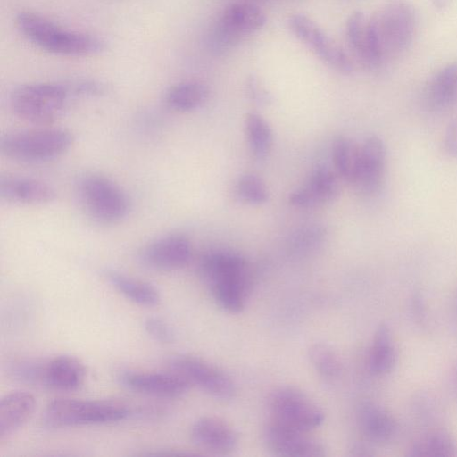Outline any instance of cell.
<instances>
[{"instance_id":"836d02e7","label":"cell","mask_w":457,"mask_h":457,"mask_svg":"<svg viewBox=\"0 0 457 457\" xmlns=\"http://www.w3.org/2000/svg\"><path fill=\"white\" fill-rule=\"evenodd\" d=\"M144 327L147 334L160 343L170 344L175 339L173 328L160 318L148 317L144 322Z\"/></svg>"},{"instance_id":"52a82bcc","label":"cell","mask_w":457,"mask_h":457,"mask_svg":"<svg viewBox=\"0 0 457 457\" xmlns=\"http://www.w3.org/2000/svg\"><path fill=\"white\" fill-rule=\"evenodd\" d=\"M199 268L212 294L240 295L251 290L248 263L238 253L229 250L211 251L202 257Z\"/></svg>"},{"instance_id":"2e32d148","label":"cell","mask_w":457,"mask_h":457,"mask_svg":"<svg viewBox=\"0 0 457 457\" xmlns=\"http://www.w3.org/2000/svg\"><path fill=\"white\" fill-rule=\"evenodd\" d=\"M119 380L130 390L160 397L182 395L191 386L172 370L169 372L124 370L120 373Z\"/></svg>"},{"instance_id":"4dcf8cb0","label":"cell","mask_w":457,"mask_h":457,"mask_svg":"<svg viewBox=\"0 0 457 457\" xmlns=\"http://www.w3.org/2000/svg\"><path fill=\"white\" fill-rule=\"evenodd\" d=\"M235 196L242 203L260 205L269 200V189L265 182L255 174L241 176L235 187Z\"/></svg>"},{"instance_id":"1f68e13d","label":"cell","mask_w":457,"mask_h":457,"mask_svg":"<svg viewBox=\"0 0 457 457\" xmlns=\"http://www.w3.org/2000/svg\"><path fill=\"white\" fill-rule=\"evenodd\" d=\"M326 235V229L319 224L303 226L289 238V250L296 254L310 253L323 244Z\"/></svg>"},{"instance_id":"603a6c76","label":"cell","mask_w":457,"mask_h":457,"mask_svg":"<svg viewBox=\"0 0 457 457\" xmlns=\"http://www.w3.org/2000/svg\"><path fill=\"white\" fill-rule=\"evenodd\" d=\"M346 37L350 47L365 67L381 66L372 43L370 21L363 12L356 11L350 15L346 21Z\"/></svg>"},{"instance_id":"d6a6232c","label":"cell","mask_w":457,"mask_h":457,"mask_svg":"<svg viewBox=\"0 0 457 457\" xmlns=\"http://www.w3.org/2000/svg\"><path fill=\"white\" fill-rule=\"evenodd\" d=\"M43 361L39 360H18L8 368L12 378L21 382L41 385Z\"/></svg>"},{"instance_id":"7c38bea8","label":"cell","mask_w":457,"mask_h":457,"mask_svg":"<svg viewBox=\"0 0 457 457\" xmlns=\"http://www.w3.org/2000/svg\"><path fill=\"white\" fill-rule=\"evenodd\" d=\"M308 432L294 429L271 421L262 431V441L274 455L283 457H323L325 445Z\"/></svg>"},{"instance_id":"44dd1931","label":"cell","mask_w":457,"mask_h":457,"mask_svg":"<svg viewBox=\"0 0 457 457\" xmlns=\"http://www.w3.org/2000/svg\"><path fill=\"white\" fill-rule=\"evenodd\" d=\"M356 417L361 432L370 442L387 443L396 434V421L377 403L362 402L357 408Z\"/></svg>"},{"instance_id":"30bf717a","label":"cell","mask_w":457,"mask_h":457,"mask_svg":"<svg viewBox=\"0 0 457 457\" xmlns=\"http://www.w3.org/2000/svg\"><path fill=\"white\" fill-rule=\"evenodd\" d=\"M169 367L190 386H195L215 398L228 400L236 394V385L231 378L205 360L178 355L170 360Z\"/></svg>"},{"instance_id":"ffe728a7","label":"cell","mask_w":457,"mask_h":457,"mask_svg":"<svg viewBox=\"0 0 457 457\" xmlns=\"http://www.w3.org/2000/svg\"><path fill=\"white\" fill-rule=\"evenodd\" d=\"M36 407L32 394L15 390L5 395L0 402V442L4 441L31 417Z\"/></svg>"},{"instance_id":"4316f807","label":"cell","mask_w":457,"mask_h":457,"mask_svg":"<svg viewBox=\"0 0 457 457\" xmlns=\"http://www.w3.org/2000/svg\"><path fill=\"white\" fill-rule=\"evenodd\" d=\"M332 160L336 173L353 184L360 160V145L345 136H337L332 145Z\"/></svg>"},{"instance_id":"cb8c5ba5","label":"cell","mask_w":457,"mask_h":457,"mask_svg":"<svg viewBox=\"0 0 457 457\" xmlns=\"http://www.w3.org/2000/svg\"><path fill=\"white\" fill-rule=\"evenodd\" d=\"M397 361V350L390 328L381 324L376 329L368 353V368L377 376L390 373Z\"/></svg>"},{"instance_id":"8fae6325","label":"cell","mask_w":457,"mask_h":457,"mask_svg":"<svg viewBox=\"0 0 457 457\" xmlns=\"http://www.w3.org/2000/svg\"><path fill=\"white\" fill-rule=\"evenodd\" d=\"M288 25L294 35L328 66L344 74L353 71V63L345 52L311 18L295 13L288 18Z\"/></svg>"},{"instance_id":"484cf974","label":"cell","mask_w":457,"mask_h":457,"mask_svg":"<svg viewBox=\"0 0 457 457\" xmlns=\"http://www.w3.org/2000/svg\"><path fill=\"white\" fill-rule=\"evenodd\" d=\"M208 87L198 81H186L172 86L165 94L166 105L176 112H189L199 108L207 100Z\"/></svg>"},{"instance_id":"ac0fdd59","label":"cell","mask_w":457,"mask_h":457,"mask_svg":"<svg viewBox=\"0 0 457 457\" xmlns=\"http://www.w3.org/2000/svg\"><path fill=\"white\" fill-rule=\"evenodd\" d=\"M86 373L84 363L78 358L59 355L43 361L41 385L57 391H75L83 385Z\"/></svg>"},{"instance_id":"f546056e","label":"cell","mask_w":457,"mask_h":457,"mask_svg":"<svg viewBox=\"0 0 457 457\" xmlns=\"http://www.w3.org/2000/svg\"><path fill=\"white\" fill-rule=\"evenodd\" d=\"M308 356L312 367L322 378L334 381L340 377V359L329 345L323 343L313 344L309 348Z\"/></svg>"},{"instance_id":"5b68a950","label":"cell","mask_w":457,"mask_h":457,"mask_svg":"<svg viewBox=\"0 0 457 457\" xmlns=\"http://www.w3.org/2000/svg\"><path fill=\"white\" fill-rule=\"evenodd\" d=\"M79 202L87 214L102 224H115L129 213V201L125 191L110 178L87 172L77 182Z\"/></svg>"},{"instance_id":"5bb4252c","label":"cell","mask_w":457,"mask_h":457,"mask_svg":"<svg viewBox=\"0 0 457 457\" xmlns=\"http://www.w3.org/2000/svg\"><path fill=\"white\" fill-rule=\"evenodd\" d=\"M386 150L383 140L369 136L360 145V160L353 182L356 189L364 195H374L381 189L386 174Z\"/></svg>"},{"instance_id":"9c48e42d","label":"cell","mask_w":457,"mask_h":457,"mask_svg":"<svg viewBox=\"0 0 457 457\" xmlns=\"http://www.w3.org/2000/svg\"><path fill=\"white\" fill-rule=\"evenodd\" d=\"M266 22L263 11L248 3L232 4L228 6L214 23L209 36L211 48L223 53L240 39L262 29Z\"/></svg>"},{"instance_id":"9a60e30c","label":"cell","mask_w":457,"mask_h":457,"mask_svg":"<svg viewBox=\"0 0 457 457\" xmlns=\"http://www.w3.org/2000/svg\"><path fill=\"white\" fill-rule=\"evenodd\" d=\"M338 193L337 174L326 165L320 164L312 170L306 182L289 195L288 201L295 207L312 209L333 202Z\"/></svg>"},{"instance_id":"d590c367","label":"cell","mask_w":457,"mask_h":457,"mask_svg":"<svg viewBox=\"0 0 457 457\" xmlns=\"http://www.w3.org/2000/svg\"><path fill=\"white\" fill-rule=\"evenodd\" d=\"M443 146L445 154L451 158H457V120L452 121L447 126Z\"/></svg>"},{"instance_id":"277c9868","label":"cell","mask_w":457,"mask_h":457,"mask_svg":"<svg viewBox=\"0 0 457 457\" xmlns=\"http://www.w3.org/2000/svg\"><path fill=\"white\" fill-rule=\"evenodd\" d=\"M129 415V409L118 402L58 398L46 406L43 423L47 428H61L112 423Z\"/></svg>"},{"instance_id":"3957f363","label":"cell","mask_w":457,"mask_h":457,"mask_svg":"<svg viewBox=\"0 0 457 457\" xmlns=\"http://www.w3.org/2000/svg\"><path fill=\"white\" fill-rule=\"evenodd\" d=\"M73 141V135L64 129H28L4 135L0 140V151L17 162H45L65 154Z\"/></svg>"},{"instance_id":"f1b7e54d","label":"cell","mask_w":457,"mask_h":457,"mask_svg":"<svg viewBox=\"0 0 457 457\" xmlns=\"http://www.w3.org/2000/svg\"><path fill=\"white\" fill-rule=\"evenodd\" d=\"M411 456H457V442L445 430L429 432L416 440L408 453Z\"/></svg>"},{"instance_id":"e575fe53","label":"cell","mask_w":457,"mask_h":457,"mask_svg":"<svg viewBox=\"0 0 457 457\" xmlns=\"http://www.w3.org/2000/svg\"><path fill=\"white\" fill-rule=\"evenodd\" d=\"M246 91L250 99L258 105L266 106L272 103L271 94L254 75L247 79Z\"/></svg>"},{"instance_id":"ba28073f","label":"cell","mask_w":457,"mask_h":457,"mask_svg":"<svg viewBox=\"0 0 457 457\" xmlns=\"http://www.w3.org/2000/svg\"><path fill=\"white\" fill-rule=\"evenodd\" d=\"M269 410L272 421L309 432L324 421L320 408L303 392L292 386H281L270 395Z\"/></svg>"},{"instance_id":"8d00e7d4","label":"cell","mask_w":457,"mask_h":457,"mask_svg":"<svg viewBox=\"0 0 457 457\" xmlns=\"http://www.w3.org/2000/svg\"><path fill=\"white\" fill-rule=\"evenodd\" d=\"M412 313L418 322H424L426 319V310L421 296L419 294L412 298Z\"/></svg>"},{"instance_id":"8992f818","label":"cell","mask_w":457,"mask_h":457,"mask_svg":"<svg viewBox=\"0 0 457 457\" xmlns=\"http://www.w3.org/2000/svg\"><path fill=\"white\" fill-rule=\"evenodd\" d=\"M69 89L55 83H33L16 87L10 95L12 112L20 119L46 124L58 119L66 108Z\"/></svg>"},{"instance_id":"6da1fadb","label":"cell","mask_w":457,"mask_h":457,"mask_svg":"<svg viewBox=\"0 0 457 457\" xmlns=\"http://www.w3.org/2000/svg\"><path fill=\"white\" fill-rule=\"evenodd\" d=\"M369 21L373 46L381 65L400 56L412 42L416 14L405 1L395 0L386 4Z\"/></svg>"},{"instance_id":"d6986e66","label":"cell","mask_w":457,"mask_h":457,"mask_svg":"<svg viewBox=\"0 0 457 457\" xmlns=\"http://www.w3.org/2000/svg\"><path fill=\"white\" fill-rule=\"evenodd\" d=\"M0 196L3 200L24 204H43L56 198L48 184L32 178L5 175L0 178Z\"/></svg>"},{"instance_id":"7a4b0ae2","label":"cell","mask_w":457,"mask_h":457,"mask_svg":"<svg viewBox=\"0 0 457 457\" xmlns=\"http://www.w3.org/2000/svg\"><path fill=\"white\" fill-rule=\"evenodd\" d=\"M17 24L29 41L56 54L89 55L101 52L105 46L104 41L95 36L68 30L36 13H21Z\"/></svg>"},{"instance_id":"d4e9b609","label":"cell","mask_w":457,"mask_h":457,"mask_svg":"<svg viewBox=\"0 0 457 457\" xmlns=\"http://www.w3.org/2000/svg\"><path fill=\"white\" fill-rule=\"evenodd\" d=\"M111 285L131 302L142 306H154L160 302L158 290L151 284L113 270L104 271Z\"/></svg>"},{"instance_id":"74e56055","label":"cell","mask_w":457,"mask_h":457,"mask_svg":"<svg viewBox=\"0 0 457 457\" xmlns=\"http://www.w3.org/2000/svg\"><path fill=\"white\" fill-rule=\"evenodd\" d=\"M352 454L354 456H369L373 453L370 452V449L365 445L357 444L351 449Z\"/></svg>"},{"instance_id":"f35d334b","label":"cell","mask_w":457,"mask_h":457,"mask_svg":"<svg viewBox=\"0 0 457 457\" xmlns=\"http://www.w3.org/2000/svg\"><path fill=\"white\" fill-rule=\"evenodd\" d=\"M451 382L454 394L457 395V362L454 364L451 373Z\"/></svg>"},{"instance_id":"4fadbf2b","label":"cell","mask_w":457,"mask_h":457,"mask_svg":"<svg viewBox=\"0 0 457 457\" xmlns=\"http://www.w3.org/2000/svg\"><path fill=\"white\" fill-rule=\"evenodd\" d=\"M191 257L190 240L179 233L162 236L147 244L139 253V259L145 266L168 271L185 267Z\"/></svg>"},{"instance_id":"7402d4cb","label":"cell","mask_w":457,"mask_h":457,"mask_svg":"<svg viewBox=\"0 0 457 457\" xmlns=\"http://www.w3.org/2000/svg\"><path fill=\"white\" fill-rule=\"evenodd\" d=\"M457 100V62L439 70L428 80L424 90V101L432 111H441Z\"/></svg>"},{"instance_id":"83f0119b","label":"cell","mask_w":457,"mask_h":457,"mask_svg":"<svg viewBox=\"0 0 457 457\" xmlns=\"http://www.w3.org/2000/svg\"><path fill=\"white\" fill-rule=\"evenodd\" d=\"M245 129L252 154L258 159L267 157L273 145V132L269 122L257 112H248L245 118Z\"/></svg>"},{"instance_id":"e0dca14e","label":"cell","mask_w":457,"mask_h":457,"mask_svg":"<svg viewBox=\"0 0 457 457\" xmlns=\"http://www.w3.org/2000/svg\"><path fill=\"white\" fill-rule=\"evenodd\" d=\"M190 436L199 448L216 454H228L238 443L236 430L215 417H203L193 424Z\"/></svg>"}]
</instances>
